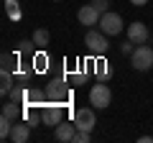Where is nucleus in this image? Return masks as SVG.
I'll return each mask as SVG.
<instances>
[{
  "label": "nucleus",
  "instance_id": "10",
  "mask_svg": "<svg viewBox=\"0 0 153 143\" xmlns=\"http://www.w3.org/2000/svg\"><path fill=\"white\" fill-rule=\"evenodd\" d=\"M74 136H76V125H74V120H71V123L61 120L59 125L54 128V138H56V141H61V143H71V141H74Z\"/></svg>",
  "mask_w": 153,
  "mask_h": 143
},
{
  "label": "nucleus",
  "instance_id": "22",
  "mask_svg": "<svg viewBox=\"0 0 153 143\" xmlns=\"http://www.w3.org/2000/svg\"><path fill=\"white\" fill-rule=\"evenodd\" d=\"M10 100H16V102H23L26 105V97H28V89H23V87H13L10 89V95H8Z\"/></svg>",
  "mask_w": 153,
  "mask_h": 143
},
{
  "label": "nucleus",
  "instance_id": "6",
  "mask_svg": "<svg viewBox=\"0 0 153 143\" xmlns=\"http://www.w3.org/2000/svg\"><path fill=\"white\" fill-rule=\"evenodd\" d=\"M97 28H100L102 33H107V36H120L125 26H123V18H120V13H112V10H107V13H102V18H100Z\"/></svg>",
  "mask_w": 153,
  "mask_h": 143
},
{
  "label": "nucleus",
  "instance_id": "8",
  "mask_svg": "<svg viewBox=\"0 0 153 143\" xmlns=\"http://www.w3.org/2000/svg\"><path fill=\"white\" fill-rule=\"evenodd\" d=\"M76 18H79V23H82V26H87V28H94V26L100 23V18H102V13H100L97 8L92 5V3H87V5H82V8H79Z\"/></svg>",
  "mask_w": 153,
  "mask_h": 143
},
{
  "label": "nucleus",
  "instance_id": "24",
  "mask_svg": "<svg viewBox=\"0 0 153 143\" xmlns=\"http://www.w3.org/2000/svg\"><path fill=\"white\" fill-rule=\"evenodd\" d=\"M89 3H92L100 13H107V10H110V0H89Z\"/></svg>",
  "mask_w": 153,
  "mask_h": 143
},
{
  "label": "nucleus",
  "instance_id": "20",
  "mask_svg": "<svg viewBox=\"0 0 153 143\" xmlns=\"http://www.w3.org/2000/svg\"><path fill=\"white\" fill-rule=\"evenodd\" d=\"M5 13L10 21H18L21 18V5H18V0H5Z\"/></svg>",
  "mask_w": 153,
  "mask_h": 143
},
{
  "label": "nucleus",
  "instance_id": "21",
  "mask_svg": "<svg viewBox=\"0 0 153 143\" xmlns=\"http://www.w3.org/2000/svg\"><path fill=\"white\" fill-rule=\"evenodd\" d=\"M38 102H46V92L44 89H28L26 105H38Z\"/></svg>",
  "mask_w": 153,
  "mask_h": 143
},
{
  "label": "nucleus",
  "instance_id": "1",
  "mask_svg": "<svg viewBox=\"0 0 153 143\" xmlns=\"http://www.w3.org/2000/svg\"><path fill=\"white\" fill-rule=\"evenodd\" d=\"M44 92H46V100H49V102L66 105V102L71 100V89H69V84H66V79H64V77L51 79V82L44 87Z\"/></svg>",
  "mask_w": 153,
  "mask_h": 143
},
{
  "label": "nucleus",
  "instance_id": "25",
  "mask_svg": "<svg viewBox=\"0 0 153 143\" xmlns=\"http://www.w3.org/2000/svg\"><path fill=\"white\" fill-rule=\"evenodd\" d=\"M120 51H123V54H128V56H130V54H133V51H135V44H133V41H130V39H128V41H125V44H123V46H120Z\"/></svg>",
  "mask_w": 153,
  "mask_h": 143
},
{
  "label": "nucleus",
  "instance_id": "23",
  "mask_svg": "<svg viewBox=\"0 0 153 143\" xmlns=\"http://www.w3.org/2000/svg\"><path fill=\"white\" fill-rule=\"evenodd\" d=\"M89 141H92V133H89V130H76L74 143H89Z\"/></svg>",
  "mask_w": 153,
  "mask_h": 143
},
{
  "label": "nucleus",
  "instance_id": "17",
  "mask_svg": "<svg viewBox=\"0 0 153 143\" xmlns=\"http://www.w3.org/2000/svg\"><path fill=\"white\" fill-rule=\"evenodd\" d=\"M13 125H16V120H10V118H0V138L3 141H10V133H13Z\"/></svg>",
  "mask_w": 153,
  "mask_h": 143
},
{
  "label": "nucleus",
  "instance_id": "2",
  "mask_svg": "<svg viewBox=\"0 0 153 143\" xmlns=\"http://www.w3.org/2000/svg\"><path fill=\"white\" fill-rule=\"evenodd\" d=\"M84 46H87V51L92 56H105L107 54V49H110V41H107V33H102L97 28H89L87 31V36H84Z\"/></svg>",
  "mask_w": 153,
  "mask_h": 143
},
{
  "label": "nucleus",
  "instance_id": "14",
  "mask_svg": "<svg viewBox=\"0 0 153 143\" xmlns=\"http://www.w3.org/2000/svg\"><path fill=\"white\" fill-rule=\"evenodd\" d=\"M31 39H33V44H36L38 49H46V46H49V39H51V33L46 31V28H36Z\"/></svg>",
  "mask_w": 153,
  "mask_h": 143
},
{
  "label": "nucleus",
  "instance_id": "18",
  "mask_svg": "<svg viewBox=\"0 0 153 143\" xmlns=\"http://www.w3.org/2000/svg\"><path fill=\"white\" fill-rule=\"evenodd\" d=\"M36 49H38V46L33 44V39H31V41H18L16 54H18V56H28V54H36Z\"/></svg>",
  "mask_w": 153,
  "mask_h": 143
},
{
  "label": "nucleus",
  "instance_id": "27",
  "mask_svg": "<svg viewBox=\"0 0 153 143\" xmlns=\"http://www.w3.org/2000/svg\"><path fill=\"white\" fill-rule=\"evenodd\" d=\"M138 141H140V143H153V138H151V136H140Z\"/></svg>",
  "mask_w": 153,
  "mask_h": 143
},
{
  "label": "nucleus",
  "instance_id": "16",
  "mask_svg": "<svg viewBox=\"0 0 153 143\" xmlns=\"http://www.w3.org/2000/svg\"><path fill=\"white\" fill-rule=\"evenodd\" d=\"M13 82H16V74H13V72H3V84H0V95H3V97L10 95Z\"/></svg>",
  "mask_w": 153,
  "mask_h": 143
},
{
  "label": "nucleus",
  "instance_id": "26",
  "mask_svg": "<svg viewBox=\"0 0 153 143\" xmlns=\"http://www.w3.org/2000/svg\"><path fill=\"white\" fill-rule=\"evenodd\" d=\"M146 3H148V0H130V5H135V8H143Z\"/></svg>",
  "mask_w": 153,
  "mask_h": 143
},
{
  "label": "nucleus",
  "instance_id": "11",
  "mask_svg": "<svg viewBox=\"0 0 153 143\" xmlns=\"http://www.w3.org/2000/svg\"><path fill=\"white\" fill-rule=\"evenodd\" d=\"M92 72H94V77H97V82H107V79L112 77V66H110V61L102 59V56H94Z\"/></svg>",
  "mask_w": 153,
  "mask_h": 143
},
{
  "label": "nucleus",
  "instance_id": "12",
  "mask_svg": "<svg viewBox=\"0 0 153 143\" xmlns=\"http://www.w3.org/2000/svg\"><path fill=\"white\" fill-rule=\"evenodd\" d=\"M31 123L28 120H18L16 125H13V133H10V141L13 143H26L28 138H31Z\"/></svg>",
  "mask_w": 153,
  "mask_h": 143
},
{
  "label": "nucleus",
  "instance_id": "9",
  "mask_svg": "<svg viewBox=\"0 0 153 143\" xmlns=\"http://www.w3.org/2000/svg\"><path fill=\"white\" fill-rule=\"evenodd\" d=\"M148 36H151V31H148V26L143 21H133L130 26H128V39H130L135 46L138 44H146Z\"/></svg>",
  "mask_w": 153,
  "mask_h": 143
},
{
  "label": "nucleus",
  "instance_id": "19",
  "mask_svg": "<svg viewBox=\"0 0 153 143\" xmlns=\"http://www.w3.org/2000/svg\"><path fill=\"white\" fill-rule=\"evenodd\" d=\"M46 66H49V56L44 51L33 54V72H46Z\"/></svg>",
  "mask_w": 153,
  "mask_h": 143
},
{
  "label": "nucleus",
  "instance_id": "5",
  "mask_svg": "<svg viewBox=\"0 0 153 143\" xmlns=\"http://www.w3.org/2000/svg\"><path fill=\"white\" fill-rule=\"evenodd\" d=\"M61 120H64V105L49 102V100H46L44 107H41V123H44V125H49V128H56Z\"/></svg>",
  "mask_w": 153,
  "mask_h": 143
},
{
  "label": "nucleus",
  "instance_id": "7",
  "mask_svg": "<svg viewBox=\"0 0 153 143\" xmlns=\"http://www.w3.org/2000/svg\"><path fill=\"white\" fill-rule=\"evenodd\" d=\"M71 120H74L76 130H94V125H97V118H94V107H79V110L71 115Z\"/></svg>",
  "mask_w": 153,
  "mask_h": 143
},
{
  "label": "nucleus",
  "instance_id": "13",
  "mask_svg": "<svg viewBox=\"0 0 153 143\" xmlns=\"http://www.w3.org/2000/svg\"><path fill=\"white\" fill-rule=\"evenodd\" d=\"M3 115L18 123V120H23V115H26V105H23V102H16V100H10V102L3 105Z\"/></svg>",
  "mask_w": 153,
  "mask_h": 143
},
{
  "label": "nucleus",
  "instance_id": "4",
  "mask_svg": "<svg viewBox=\"0 0 153 143\" xmlns=\"http://www.w3.org/2000/svg\"><path fill=\"white\" fill-rule=\"evenodd\" d=\"M110 102H112V89H110L105 82L92 84V89H89V105L97 107V110H105Z\"/></svg>",
  "mask_w": 153,
  "mask_h": 143
},
{
  "label": "nucleus",
  "instance_id": "15",
  "mask_svg": "<svg viewBox=\"0 0 153 143\" xmlns=\"http://www.w3.org/2000/svg\"><path fill=\"white\" fill-rule=\"evenodd\" d=\"M18 59H21L18 54H8V51H5V54H3V59H0V61H3V64H0V69H3V72H16V69H18Z\"/></svg>",
  "mask_w": 153,
  "mask_h": 143
},
{
  "label": "nucleus",
  "instance_id": "3",
  "mask_svg": "<svg viewBox=\"0 0 153 143\" xmlns=\"http://www.w3.org/2000/svg\"><path fill=\"white\" fill-rule=\"evenodd\" d=\"M130 64H133V69H138V72H148L153 66V49L148 44H138L135 51L130 54Z\"/></svg>",
  "mask_w": 153,
  "mask_h": 143
}]
</instances>
